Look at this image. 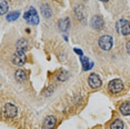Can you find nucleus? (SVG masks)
Returning a JSON list of instances; mask_svg holds the SVG:
<instances>
[{"label": "nucleus", "mask_w": 130, "mask_h": 129, "mask_svg": "<svg viewBox=\"0 0 130 129\" xmlns=\"http://www.w3.org/2000/svg\"><path fill=\"white\" fill-rule=\"evenodd\" d=\"M75 52L76 54H78V55H80V56H84L82 55V51L80 50V49H75Z\"/></svg>", "instance_id": "20"}, {"label": "nucleus", "mask_w": 130, "mask_h": 129, "mask_svg": "<svg viewBox=\"0 0 130 129\" xmlns=\"http://www.w3.org/2000/svg\"><path fill=\"white\" fill-rule=\"evenodd\" d=\"M8 9H9V7H8L7 1L6 0H0V13L1 14L7 13Z\"/></svg>", "instance_id": "16"}, {"label": "nucleus", "mask_w": 130, "mask_h": 129, "mask_svg": "<svg viewBox=\"0 0 130 129\" xmlns=\"http://www.w3.org/2000/svg\"><path fill=\"white\" fill-rule=\"evenodd\" d=\"M23 18L31 25H38L39 23V17H38L37 11L34 8H30L28 11H26V13L23 14Z\"/></svg>", "instance_id": "2"}, {"label": "nucleus", "mask_w": 130, "mask_h": 129, "mask_svg": "<svg viewBox=\"0 0 130 129\" xmlns=\"http://www.w3.org/2000/svg\"><path fill=\"white\" fill-rule=\"evenodd\" d=\"M57 124V119L55 116H48L46 117L45 121H43V127L45 129H54Z\"/></svg>", "instance_id": "9"}, {"label": "nucleus", "mask_w": 130, "mask_h": 129, "mask_svg": "<svg viewBox=\"0 0 130 129\" xmlns=\"http://www.w3.org/2000/svg\"><path fill=\"white\" fill-rule=\"evenodd\" d=\"M108 89L112 93H119L120 91L123 90V83L120 79H113V80H111L109 83Z\"/></svg>", "instance_id": "4"}, {"label": "nucleus", "mask_w": 130, "mask_h": 129, "mask_svg": "<svg viewBox=\"0 0 130 129\" xmlns=\"http://www.w3.org/2000/svg\"><path fill=\"white\" fill-rule=\"evenodd\" d=\"M126 49H127V52L128 54H130V40L128 42H127V45H126Z\"/></svg>", "instance_id": "19"}, {"label": "nucleus", "mask_w": 130, "mask_h": 129, "mask_svg": "<svg viewBox=\"0 0 130 129\" xmlns=\"http://www.w3.org/2000/svg\"><path fill=\"white\" fill-rule=\"evenodd\" d=\"M41 10H42V14L46 17V18L51 17L52 11H51V9H50V7L48 5H42V6H41Z\"/></svg>", "instance_id": "14"}, {"label": "nucleus", "mask_w": 130, "mask_h": 129, "mask_svg": "<svg viewBox=\"0 0 130 129\" xmlns=\"http://www.w3.org/2000/svg\"><path fill=\"white\" fill-rule=\"evenodd\" d=\"M103 26H105V21L100 16H93L91 19V27L96 30H102Z\"/></svg>", "instance_id": "8"}, {"label": "nucleus", "mask_w": 130, "mask_h": 129, "mask_svg": "<svg viewBox=\"0 0 130 129\" xmlns=\"http://www.w3.org/2000/svg\"><path fill=\"white\" fill-rule=\"evenodd\" d=\"M100 1H103V2H107L108 0H100Z\"/></svg>", "instance_id": "21"}, {"label": "nucleus", "mask_w": 130, "mask_h": 129, "mask_svg": "<svg viewBox=\"0 0 130 129\" xmlns=\"http://www.w3.org/2000/svg\"><path fill=\"white\" fill-rule=\"evenodd\" d=\"M99 47L102 49V50H110L112 43H113V40H112V37L109 36V35H105V36H101L99 38Z\"/></svg>", "instance_id": "1"}, {"label": "nucleus", "mask_w": 130, "mask_h": 129, "mask_svg": "<svg viewBox=\"0 0 130 129\" xmlns=\"http://www.w3.org/2000/svg\"><path fill=\"white\" fill-rule=\"evenodd\" d=\"M14 78H16L17 81H19V83H23V81L26 80V78H27L26 71H23V70H17L16 74H14Z\"/></svg>", "instance_id": "13"}, {"label": "nucleus", "mask_w": 130, "mask_h": 129, "mask_svg": "<svg viewBox=\"0 0 130 129\" xmlns=\"http://www.w3.org/2000/svg\"><path fill=\"white\" fill-rule=\"evenodd\" d=\"M27 46H28V43H27V41H26L25 39L19 40V41L17 42V50L25 51L26 49H27Z\"/></svg>", "instance_id": "15"}, {"label": "nucleus", "mask_w": 130, "mask_h": 129, "mask_svg": "<svg viewBox=\"0 0 130 129\" xmlns=\"http://www.w3.org/2000/svg\"><path fill=\"white\" fill-rule=\"evenodd\" d=\"M88 83H89V86L93 89H98V88L101 87V79L98 75L96 74H91L89 76V79H88Z\"/></svg>", "instance_id": "7"}, {"label": "nucleus", "mask_w": 130, "mask_h": 129, "mask_svg": "<svg viewBox=\"0 0 130 129\" xmlns=\"http://www.w3.org/2000/svg\"><path fill=\"white\" fill-rule=\"evenodd\" d=\"M12 62L16 66H22L26 62V56H25V51H20L17 50L14 52L13 57H12Z\"/></svg>", "instance_id": "6"}, {"label": "nucleus", "mask_w": 130, "mask_h": 129, "mask_svg": "<svg viewBox=\"0 0 130 129\" xmlns=\"http://www.w3.org/2000/svg\"><path fill=\"white\" fill-rule=\"evenodd\" d=\"M80 60H81V63H82V69H84L85 71H87V70H89L93 67V63L90 62L89 59L84 57V56H80Z\"/></svg>", "instance_id": "10"}, {"label": "nucleus", "mask_w": 130, "mask_h": 129, "mask_svg": "<svg viewBox=\"0 0 130 129\" xmlns=\"http://www.w3.org/2000/svg\"><path fill=\"white\" fill-rule=\"evenodd\" d=\"M117 30L119 34L127 36L130 34V21L126 19H120L117 22Z\"/></svg>", "instance_id": "3"}, {"label": "nucleus", "mask_w": 130, "mask_h": 129, "mask_svg": "<svg viewBox=\"0 0 130 129\" xmlns=\"http://www.w3.org/2000/svg\"><path fill=\"white\" fill-rule=\"evenodd\" d=\"M19 16H20L19 11H13V12H10L7 14V20L8 21H14V20L19 18Z\"/></svg>", "instance_id": "17"}, {"label": "nucleus", "mask_w": 130, "mask_h": 129, "mask_svg": "<svg viewBox=\"0 0 130 129\" xmlns=\"http://www.w3.org/2000/svg\"><path fill=\"white\" fill-rule=\"evenodd\" d=\"M70 27V21L68 18H64V19H61L59 21V29L61 31H67Z\"/></svg>", "instance_id": "11"}, {"label": "nucleus", "mask_w": 130, "mask_h": 129, "mask_svg": "<svg viewBox=\"0 0 130 129\" xmlns=\"http://www.w3.org/2000/svg\"><path fill=\"white\" fill-rule=\"evenodd\" d=\"M4 112H5L6 117H8V118H13V117H16L17 114H18V109H17V107L12 104H6L4 107Z\"/></svg>", "instance_id": "5"}, {"label": "nucleus", "mask_w": 130, "mask_h": 129, "mask_svg": "<svg viewBox=\"0 0 130 129\" xmlns=\"http://www.w3.org/2000/svg\"><path fill=\"white\" fill-rule=\"evenodd\" d=\"M110 129H123V122L119 119L115 120L110 126Z\"/></svg>", "instance_id": "18"}, {"label": "nucleus", "mask_w": 130, "mask_h": 129, "mask_svg": "<svg viewBox=\"0 0 130 129\" xmlns=\"http://www.w3.org/2000/svg\"><path fill=\"white\" fill-rule=\"evenodd\" d=\"M120 112L123 116H129L130 115V101L123 102L120 106Z\"/></svg>", "instance_id": "12"}]
</instances>
